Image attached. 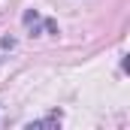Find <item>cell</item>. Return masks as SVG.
<instances>
[{
  "mask_svg": "<svg viewBox=\"0 0 130 130\" xmlns=\"http://www.w3.org/2000/svg\"><path fill=\"white\" fill-rule=\"evenodd\" d=\"M24 27L33 30V36H39V33H58V24L52 18H42L36 9H27L24 12Z\"/></svg>",
  "mask_w": 130,
  "mask_h": 130,
  "instance_id": "6da1fadb",
  "label": "cell"
},
{
  "mask_svg": "<svg viewBox=\"0 0 130 130\" xmlns=\"http://www.w3.org/2000/svg\"><path fill=\"white\" fill-rule=\"evenodd\" d=\"M61 124V115H52V118H42V121H33V124H27V127H58Z\"/></svg>",
  "mask_w": 130,
  "mask_h": 130,
  "instance_id": "7a4b0ae2",
  "label": "cell"
}]
</instances>
